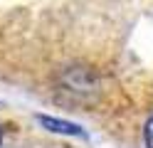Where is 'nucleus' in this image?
Listing matches in <instances>:
<instances>
[{"label": "nucleus", "instance_id": "nucleus-1", "mask_svg": "<svg viewBox=\"0 0 153 148\" xmlns=\"http://www.w3.org/2000/svg\"><path fill=\"white\" fill-rule=\"evenodd\" d=\"M45 128H50L54 133H67V136H82V128L76 123H69V121H59V118H52V116H37Z\"/></svg>", "mask_w": 153, "mask_h": 148}, {"label": "nucleus", "instance_id": "nucleus-2", "mask_svg": "<svg viewBox=\"0 0 153 148\" xmlns=\"http://www.w3.org/2000/svg\"><path fill=\"white\" fill-rule=\"evenodd\" d=\"M146 146L153 148V116L148 118V123H146Z\"/></svg>", "mask_w": 153, "mask_h": 148}]
</instances>
